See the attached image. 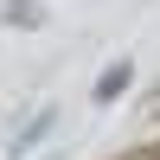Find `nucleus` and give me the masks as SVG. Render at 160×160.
<instances>
[{"instance_id":"nucleus-1","label":"nucleus","mask_w":160,"mask_h":160,"mask_svg":"<svg viewBox=\"0 0 160 160\" xmlns=\"http://www.w3.org/2000/svg\"><path fill=\"white\" fill-rule=\"evenodd\" d=\"M128 83H135V64H128V58H115L109 71H102L96 83H90V96H96V102H115V96H122Z\"/></svg>"},{"instance_id":"nucleus-2","label":"nucleus","mask_w":160,"mask_h":160,"mask_svg":"<svg viewBox=\"0 0 160 160\" xmlns=\"http://www.w3.org/2000/svg\"><path fill=\"white\" fill-rule=\"evenodd\" d=\"M51 128H58V109H51V102H45V109H38V115H32V122H26V128H19V135H13V160H19L26 148H32V141H45V135H51Z\"/></svg>"},{"instance_id":"nucleus-3","label":"nucleus","mask_w":160,"mask_h":160,"mask_svg":"<svg viewBox=\"0 0 160 160\" xmlns=\"http://www.w3.org/2000/svg\"><path fill=\"white\" fill-rule=\"evenodd\" d=\"M7 26H19V32H38V26H45V7H38V0H7Z\"/></svg>"}]
</instances>
